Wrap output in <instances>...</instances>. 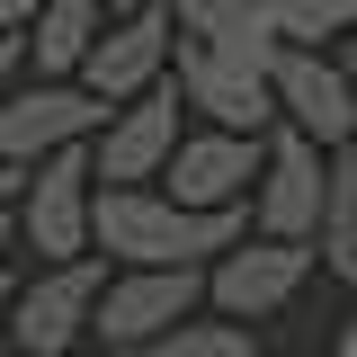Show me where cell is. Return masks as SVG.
Listing matches in <instances>:
<instances>
[{"label":"cell","mask_w":357,"mask_h":357,"mask_svg":"<svg viewBox=\"0 0 357 357\" xmlns=\"http://www.w3.org/2000/svg\"><path fill=\"white\" fill-rule=\"evenodd\" d=\"M206 268L215 259H188V268H116L107 277V295H98V349H116V357H134V349H152L161 331H178L188 312H206Z\"/></svg>","instance_id":"obj_4"},{"label":"cell","mask_w":357,"mask_h":357,"mask_svg":"<svg viewBox=\"0 0 357 357\" xmlns=\"http://www.w3.org/2000/svg\"><path fill=\"white\" fill-rule=\"evenodd\" d=\"M63 357H89V349H63ZM107 357H116V349H107Z\"/></svg>","instance_id":"obj_26"},{"label":"cell","mask_w":357,"mask_h":357,"mask_svg":"<svg viewBox=\"0 0 357 357\" xmlns=\"http://www.w3.org/2000/svg\"><path fill=\"white\" fill-rule=\"evenodd\" d=\"M18 63H27V36H0V98L18 89Z\"/></svg>","instance_id":"obj_19"},{"label":"cell","mask_w":357,"mask_h":357,"mask_svg":"<svg viewBox=\"0 0 357 357\" xmlns=\"http://www.w3.org/2000/svg\"><path fill=\"white\" fill-rule=\"evenodd\" d=\"M45 0H0V36H18V27H36Z\"/></svg>","instance_id":"obj_20"},{"label":"cell","mask_w":357,"mask_h":357,"mask_svg":"<svg viewBox=\"0 0 357 357\" xmlns=\"http://www.w3.org/2000/svg\"><path fill=\"white\" fill-rule=\"evenodd\" d=\"M18 197H27V161H9V152H0V215H9Z\"/></svg>","instance_id":"obj_18"},{"label":"cell","mask_w":357,"mask_h":357,"mask_svg":"<svg viewBox=\"0 0 357 357\" xmlns=\"http://www.w3.org/2000/svg\"><path fill=\"white\" fill-rule=\"evenodd\" d=\"M349 152H357V143H349Z\"/></svg>","instance_id":"obj_27"},{"label":"cell","mask_w":357,"mask_h":357,"mask_svg":"<svg viewBox=\"0 0 357 357\" xmlns=\"http://www.w3.org/2000/svg\"><path fill=\"white\" fill-rule=\"evenodd\" d=\"M107 9H152V0H107Z\"/></svg>","instance_id":"obj_24"},{"label":"cell","mask_w":357,"mask_h":357,"mask_svg":"<svg viewBox=\"0 0 357 357\" xmlns=\"http://www.w3.org/2000/svg\"><path fill=\"white\" fill-rule=\"evenodd\" d=\"M286 36H304V45H331V36H357V0H295L286 18H277Z\"/></svg>","instance_id":"obj_17"},{"label":"cell","mask_w":357,"mask_h":357,"mask_svg":"<svg viewBox=\"0 0 357 357\" xmlns=\"http://www.w3.org/2000/svg\"><path fill=\"white\" fill-rule=\"evenodd\" d=\"M178 107H188L178 81L126 98V107L98 126V143H89L98 178H107V188H143V178H161V170H170V152H178Z\"/></svg>","instance_id":"obj_11"},{"label":"cell","mask_w":357,"mask_h":357,"mask_svg":"<svg viewBox=\"0 0 357 357\" xmlns=\"http://www.w3.org/2000/svg\"><path fill=\"white\" fill-rule=\"evenodd\" d=\"M268 81H277V116H286V126H304L312 143H331V152L357 143V63H340L331 45L286 36V54H277Z\"/></svg>","instance_id":"obj_8"},{"label":"cell","mask_w":357,"mask_h":357,"mask_svg":"<svg viewBox=\"0 0 357 357\" xmlns=\"http://www.w3.org/2000/svg\"><path fill=\"white\" fill-rule=\"evenodd\" d=\"M340 357H357V321H349V331H340Z\"/></svg>","instance_id":"obj_23"},{"label":"cell","mask_w":357,"mask_h":357,"mask_svg":"<svg viewBox=\"0 0 357 357\" xmlns=\"http://www.w3.org/2000/svg\"><path fill=\"white\" fill-rule=\"evenodd\" d=\"M98 27H107V0H45L36 27H27V63L36 72H81Z\"/></svg>","instance_id":"obj_14"},{"label":"cell","mask_w":357,"mask_h":357,"mask_svg":"<svg viewBox=\"0 0 357 357\" xmlns=\"http://www.w3.org/2000/svg\"><path fill=\"white\" fill-rule=\"evenodd\" d=\"M268 134H277V126H268ZM268 134H241V126H197V134H178L161 188L188 197V206H250V188H259V170H268Z\"/></svg>","instance_id":"obj_10"},{"label":"cell","mask_w":357,"mask_h":357,"mask_svg":"<svg viewBox=\"0 0 357 357\" xmlns=\"http://www.w3.org/2000/svg\"><path fill=\"white\" fill-rule=\"evenodd\" d=\"M89 215H98V161H89V143H72V152H54V161L27 170L18 232H27L36 259H81V250H98Z\"/></svg>","instance_id":"obj_7"},{"label":"cell","mask_w":357,"mask_h":357,"mask_svg":"<svg viewBox=\"0 0 357 357\" xmlns=\"http://www.w3.org/2000/svg\"><path fill=\"white\" fill-rule=\"evenodd\" d=\"M89 232H98V250L116 268H188V259H223L250 232V206H188L161 178H143V188H107L98 178Z\"/></svg>","instance_id":"obj_1"},{"label":"cell","mask_w":357,"mask_h":357,"mask_svg":"<svg viewBox=\"0 0 357 357\" xmlns=\"http://www.w3.org/2000/svg\"><path fill=\"white\" fill-rule=\"evenodd\" d=\"M178 63V18L170 0H152V9H107V27H98V45H89L81 81L98 89V98H143V89H161Z\"/></svg>","instance_id":"obj_9"},{"label":"cell","mask_w":357,"mask_h":357,"mask_svg":"<svg viewBox=\"0 0 357 357\" xmlns=\"http://www.w3.org/2000/svg\"><path fill=\"white\" fill-rule=\"evenodd\" d=\"M134 357H259V331L241 321V312H188L178 331H161L152 349H134Z\"/></svg>","instance_id":"obj_15"},{"label":"cell","mask_w":357,"mask_h":357,"mask_svg":"<svg viewBox=\"0 0 357 357\" xmlns=\"http://www.w3.org/2000/svg\"><path fill=\"white\" fill-rule=\"evenodd\" d=\"M312 259H321V241H277V232H241L215 268H206V304L215 312H241V321H268V312H286L304 295Z\"/></svg>","instance_id":"obj_6"},{"label":"cell","mask_w":357,"mask_h":357,"mask_svg":"<svg viewBox=\"0 0 357 357\" xmlns=\"http://www.w3.org/2000/svg\"><path fill=\"white\" fill-rule=\"evenodd\" d=\"M321 206H331V143H312L304 126L268 134V170L250 188V223L277 232V241H321Z\"/></svg>","instance_id":"obj_5"},{"label":"cell","mask_w":357,"mask_h":357,"mask_svg":"<svg viewBox=\"0 0 357 357\" xmlns=\"http://www.w3.org/2000/svg\"><path fill=\"white\" fill-rule=\"evenodd\" d=\"M107 277H116L107 250L36 259V277H27L18 304H9V321H18V357H63V349H81L89 331H98V295H107Z\"/></svg>","instance_id":"obj_2"},{"label":"cell","mask_w":357,"mask_h":357,"mask_svg":"<svg viewBox=\"0 0 357 357\" xmlns=\"http://www.w3.org/2000/svg\"><path fill=\"white\" fill-rule=\"evenodd\" d=\"M9 304H18V286L0 277V357H18V321H9Z\"/></svg>","instance_id":"obj_21"},{"label":"cell","mask_w":357,"mask_h":357,"mask_svg":"<svg viewBox=\"0 0 357 357\" xmlns=\"http://www.w3.org/2000/svg\"><path fill=\"white\" fill-rule=\"evenodd\" d=\"M170 81H178V98H188L206 126H241V134H268V126H277V81L250 72V63H223L215 45H197V36H178Z\"/></svg>","instance_id":"obj_12"},{"label":"cell","mask_w":357,"mask_h":357,"mask_svg":"<svg viewBox=\"0 0 357 357\" xmlns=\"http://www.w3.org/2000/svg\"><path fill=\"white\" fill-rule=\"evenodd\" d=\"M107 116H116V98H98L81 72H36V81H18L0 98V152L36 170V161L72 152V143H98Z\"/></svg>","instance_id":"obj_3"},{"label":"cell","mask_w":357,"mask_h":357,"mask_svg":"<svg viewBox=\"0 0 357 357\" xmlns=\"http://www.w3.org/2000/svg\"><path fill=\"white\" fill-rule=\"evenodd\" d=\"M18 250H27V232H18V206H9V215H0V277H9V259H18Z\"/></svg>","instance_id":"obj_22"},{"label":"cell","mask_w":357,"mask_h":357,"mask_svg":"<svg viewBox=\"0 0 357 357\" xmlns=\"http://www.w3.org/2000/svg\"><path fill=\"white\" fill-rule=\"evenodd\" d=\"M268 9H277V18H286V9H295V0H268Z\"/></svg>","instance_id":"obj_25"},{"label":"cell","mask_w":357,"mask_h":357,"mask_svg":"<svg viewBox=\"0 0 357 357\" xmlns=\"http://www.w3.org/2000/svg\"><path fill=\"white\" fill-rule=\"evenodd\" d=\"M170 18L178 36L215 45L223 63H250V72H277V54H286V27L268 0H170Z\"/></svg>","instance_id":"obj_13"},{"label":"cell","mask_w":357,"mask_h":357,"mask_svg":"<svg viewBox=\"0 0 357 357\" xmlns=\"http://www.w3.org/2000/svg\"><path fill=\"white\" fill-rule=\"evenodd\" d=\"M321 268L357 286V152H331V206H321Z\"/></svg>","instance_id":"obj_16"}]
</instances>
